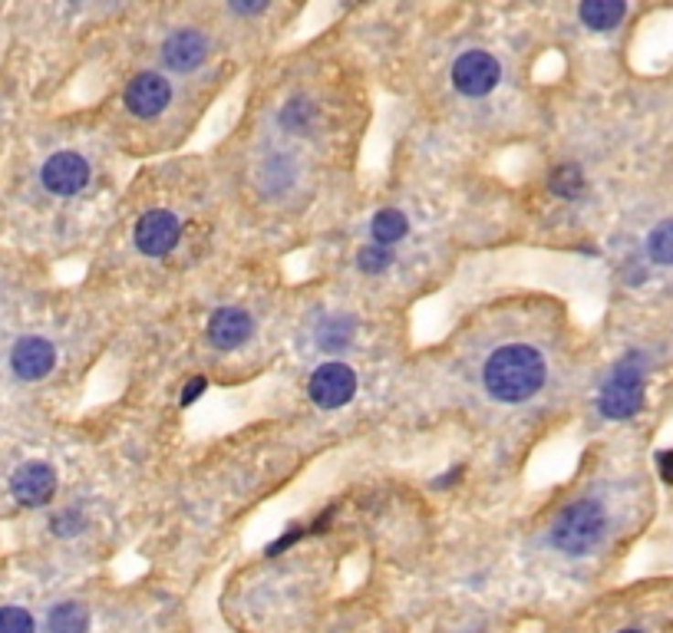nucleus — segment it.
Masks as SVG:
<instances>
[{"label":"nucleus","mask_w":673,"mask_h":633,"mask_svg":"<svg viewBox=\"0 0 673 633\" xmlns=\"http://www.w3.org/2000/svg\"><path fill=\"white\" fill-rule=\"evenodd\" d=\"M350 333H354V323H350V321H330V327L320 333V346H327V350L347 346Z\"/></svg>","instance_id":"20"},{"label":"nucleus","mask_w":673,"mask_h":633,"mask_svg":"<svg viewBox=\"0 0 673 633\" xmlns=\"http://www.w3.org/2000/svg\"><path fill=\"white\" fill-rule=\"evenodd\" d=\"M205 389H208V383H205V380H202V376H198V380H192V383H188V386H186V389H182V406H192V403H195V399L202 396Z\"/></svg>","instance_id":"24"},{"label":"nucleus","mask_w":673,"mask_h":633,"mask_svg":"<svg viewBox=\"0 0 673 633\" xmlns=\"http://www.w3.org/2000/svg\"><path fill=\"white\" fill-rule=\"evenodd\" d=\"M545 360L539 350L525 343H508L486 360L482 380H486L488 396L498 403H525L545 383Z\"/></svg>","instance_id":"1"},{"label":"nucleus","mask_w":673,"mask_h":633,"mask_svg":"<svg viewBox=\"0 0 673 633\" xmlns=\"http://www.w3.org/2000/svg\"><path fill=\"white\" fill-rule=\"evenodd\" d=\"M231 10H241V14H254V10H264V4H231Z\"/></svg>","instance_id":"26"},{"label":"nucleus","mask_w":673,"mask_h":633,"mask_svg":"<svg viewBox=\"0 0 673 633\" xmlns=\"http://www.w3.org/2000/svg\"><path fill=\"white\" fill-rule=\"evenodd\" d=\"M640 403H644V356L634 350L607 376L598 406L607 419H631Z\"/></svg>","instance_id":"3"},{"label":"nucleus","mask_w":673,"mask_h":633,"mask_svg":"<svg viewBox=\"0 0 673 633\" xmlns=\"http://www.w3.org/2000/svg\"><path fill=\"white\" fill-rule=\"evenodd\" d=\"M307 393H311V403L320 406V409H340L354 399L357 376L347 364H324L314 370Z\"/></svg>","instance_id":"6"},{"label":"nucleus","mask_w":673,"mask_h":633,"mask_svg":"<svg viewBox=\"0 0 673 633\" xmlns=\"http://www.w3.org/2000/svg\"><path fill=\"white\" fill-rule=\"evenodd\" d=\"M390 264H393V251L383 248V245H377V241L367 245V248H360V254H357V268H360L363 274H383Z\"/></svg>","instance_id":"18"},{"label":"nucleus","mask_w":673,"mask_h":633,"mask_svg":"<svg viewBox=\"0 0 673 633\" xmlns=\"http://www.w3.org/2000/svg\"><path fill=\"white\" fill-rule=\"evenodd\" d=\"M370 231H373V237H377V245L390 248V245H396L400 237H406V231H410V225H406L403 211H396V208H383V211H377V218H373Z\"/></svg>","instance_id":"15"},{"label":"nucleus","mask_w":673,"mask_h":633,"mask_svg":"<svg viewBox=\"0 0 673 633\" xmlns=\"http://www.w3.org/2000/svg\"><path fill=\"white\" fill-rule=\"evenodd\" d=\"M178 237H182V221L166 208L145 211L143 218L135 221V231H133L135 248L145 258H166L178 245Z\"/></svg>","instance_id":"5"},{"label":"nucleus","mask_w":673,"mask_h":633,"mask_svg":"<svg viewBox=\"0 0 673 633\" xmlns=\"http://www.w3.org/2000/svg\"><path fill=\"white\" fill-rule=\"evenodd\" d=\"M604 528H607V515H604V505H601V501H594V499L572 501V505L555 518L551 544H555L558 551H564L568 557H584L601 544Z\"/></svg>","instance_id":"2"},{"label":"nucleus","mask_w":673,"mask_h":633,"mask_svg":"<svg viewBox=\"0 0 673 633\" xmlns=\"http://www.w3.org/2000/svg\"><path fill=\"white\" fill-rule=\"evenodd\" d=\"M647 254L654 264H673V221H664L650 231Z\"/></svg>","instance_id":"17"},{"label":"nucleus","mask_w":673,"mask_h":633,"mask_svg":"<svg viewBox=\"0 0 673 633\" xmlns=\"http://www.w3.org/2000/svg\"><path fill=\"white\" fill-rule=\"evenodd\" d=\"M621 633H640V630H621Z\"/></svg>","instance_id":"27"},{"label":"nucleus","mask_w":673,"mask_h":633,"mask_svg":"<svg viewBox=\"0 0 673 633\" xmlns=\"http://www.w3.org/2000/svg\"><path fill=\"white\" fill-rule=\"evenodd\" d=\"M10 491L14 499L27 508H43L57 495V472L47 462H24L10 475Z\"/></svg>","instance_id":"9"},{"label":"nucleus","mask_w":673,"mask_h":633,"mask_svg":"<svg viewBox=\"0 0 673 633\" xmlns=\"http://www.w3.org/2000/svg\"><path fill=\"white\" fill-rule=\"evenodd\" d=\"M40 182L50 195L59 198H69V195H80L90 182V165H86L83 155L76 153H53L50 159L43 162Z\"/></svg>","instance_id":"7"},{"label":"nucleus","mask_w":673,"mask_h":633,"mask_svg":"<svg viewBox=\"0 0 673 633\" xmlns=\"http://www.w3.org/2000/svg\"><path fill=\"white\" fill-rule=\"evenodd\" d=\"M251 330L254 321L248 311H241V307H219L208 321V340L219 350H235V346L248 343Z\"/></svg>","instance_id":"12"},{"label":"nucleus","mask_w":673,"mask_h":633,"mask_svg":"<svg viewBox=\"0 0 673 633\" xmlns=\"http://www.w3.org/2000/svg\"><path fill=\"white\" fill-rule=\"evenodd\" d=\"M57 366V346L47 337H20L10 350V370L24 383H37L43 376H50Z\"/></svg>","instance_id":"10"},{"label":"nucleus","mask_w":673,"mask_h":633,"mask_svg":"<svg viewBox=\"0 0 673 633\" xmlns=\"http://www.w3.org/2000/svg\"><path fill=\"white\" fill-rule=\"evenodd\" d=\"M301 534H304V528H301V524H291V532H287V534H281V538L274 541V544H271V548H268V554H281V551H287V548H291V544H294L297 538H301Z\"/></svg>","instance_id":"23"},{"label":"nucleus","mask_w":673,"mask_h":633,"mask_svg":"<svg viewBox=\"0 0 673 633\" xmlns=\"http://www.w3.org/2000/svg\"><path fill=\"white\" fill-rule=\"evenodd\" d=\"M624 14H627V4H621V0H584L581 4V20L591 30H614Z\"/></svg>","instance_id":"13"},{"label":"nucleus","mask_w":673,"mask_h":633,"mask_svg":"<svg viewBox=\"0 0 673 633\" xmlns=\"http://www.w3.org/2000/svg\"><path fill=\"white\" fill-rule=\"evenodd\" d=\"M304 119H307V106H304V102H291V106H284V112H281V122H284L287 129H304Z\"/></svg>","instance_id":"22"},{"label":"nucleus","mask_w":673,"mask_h":633,"mask_svg":"<svg viewBox=\"0 0 673 633\" xmlns=\"http://www.w3.org/2000/svg\"><path fill=\"white\" fill-rule=\"evenodd\" d=\"M50 528H53V534H59V538H69V534L83 532L86 522H83V515H80V512H73V508H69V512H59V515L53 518Z\"/></svg>","instance_id":"21"},{"label":"nucleus","mask_w":673,"mask_h":633,"mask_svg":"<svg viewBox=\"0 0 673 633\" xmlns=\"http://www.w3.org/2000/svg\"><path fill=\"white\" fill-rule=\"evenodd\" d=\"M0 633H37L34 614L27 607H0Z\"/></svg>","instance_id":"19"},{"label":"nucleus","mask_w":673,"mask_h":633,"mask_svg":"<svg viewBox=\"0 0 673 633\" xmlns=\"http://www.w3.org/2000/svg\"><path fill=\"white\" fill-rule=\"evenodd\" d=\"M548 192L558 195V198H578L584 192V175H581L578 165H558L548 175Z\"/></svg>","instance_id":"16"},{"label":"nucleus","mask_w":673,"mask_h":633,"mask_svg":"<svg viewBox=\"0 0 673 633\" xmlns=\"http://www.w3.org/2000/svg\"><path fill=\"white\" fill-rule=\"evenodd\" d=\"M205 57H208V40H205V34L192 30V26L176 30V34L162 43V59L176 73H192L195 67H202Z\"/></svg>","instance_id":"11"},{"label":"nucleus","mask_w":673,"mask_h":633,"mask_svg":"<svg viewBox=\"0 0 673 633\" xmlns=\"http://www.w3.org/2000/svg\"><path fill=\"white\" fill-rule=\"evenodd\" d=\"M657 465H660V475H664V481H670V485H673V448L660 452V456H657Z\"/></svg>","instance_id":"25"},{"label":"nucleus","mask_w":673,"mask_h":633,"mask_svg":"<svg viewBox=\"0 0 673 633\" xmlns=\"http://www.w3.org/2000/svg\"><path fill=\"white\" fill-rule=\"evenodd\" d=\"M502 79V67L498 59L486 50H469L453 63V86L469 100L488 96Z\"/></svg>","instance_id":"4"},{"label":"nucleus","mask_w":673,"mask_h":633,"mask_svg":"<svg viewBox=\"0 0 673 633\" xmlns=\"http://www.w3.org/2000/svg\"><path fill=\"white\" fill-rule=\"evenodd\" d=\"M90 630V610L76 600L57 604L47 617V633H86Z\"/></svg>","instance_id":"14"},{"label":"nucleus","mask_w":673,"mask_h":633,"mask_svg":"<svg viewBox=\"0 0 673 633\" xmlns=\"http://www.w3.org/2000/svg\"><path fill=\"white\" fill-rule=\"evenodd\" d=\"M126 110L135 119H155L166 112V106L172 102V86L159 73H139V77L129 79L126 93H123Z\"/></svg>","instance_id":"8"}]
</instances>
